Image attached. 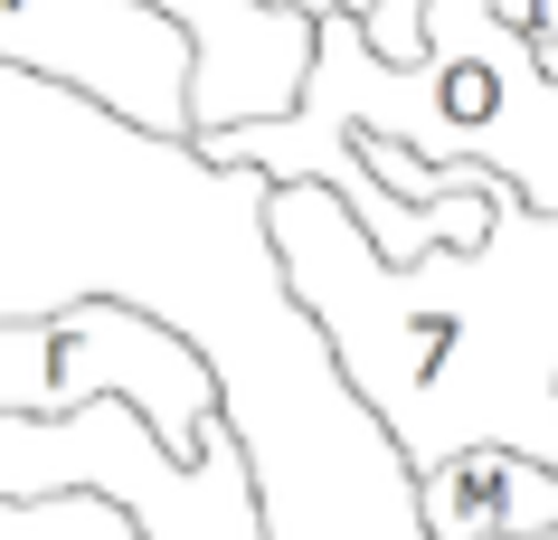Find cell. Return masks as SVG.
<instances>
[{
    "mask_svg": "<svg viewBox=\"0 0 558 540\" xmlns=\"http://www.w3.org/2000/svg\"><path fill=\"white\" fill-rule=\"evenodd\" d=\"M256 218L408 475L454 455H530L558 475V218L511 200L483 247H436L416 266H388L323 180H275Z\"/></svg>",
    "mask_w": 558,
    "mask_h": 540,
    "instance_id": "6da1fadb",
    "label": "cell"
},
{
    "mask_svg": "<svg viewBox=\"0 0 558 540\" xmlns=\"http://www.w3.org/2000/svg\"><path fill=\"white\" fill-rule=\"evenodd\" d=\"M294 123L398 143L416 161H473L521 209L558 218V76L493 0H426V38L408 67H388L351 10H331L313 29Z\"/></svg>",
    "mask_w": 558,
    "mask_h": 540,
    "instance_id": "7a4b0ae2",
    "label": "cell"
},
{
    "mask_svg": "<svg viewBox=\"0 0 558 540\" xmlns=\"http://www.w3.org/2000/svg\"><path fill=\"white\" fill-rule=\"evenodd\" d=\"M95 398H123L171 446V465H208L236 436L228 389L208 380L199 341H180L143 303L0 313V418H76Z\"/></svg>",
    "mask_w": 558,
    "mask_h": 540,
    "instance_id": "3957f363",
    "label": "cell"
},
{
    "mask_svg": "<svg viewBox=\"0 0 558 540\" xmlns=\"http://www.w3.org/2000/svg\"><path fill=\"white\" fill-rule=\"evenodd\" d=\"M95 493L143 540H265L246 446H218L208 465H171L123 398H95L76 418H0V503H58Z\"/></svg>",
    "mask_w": 558,
    "mask_h": 540,
    "instance_id": "277c9868",
    "label": "cell"
},
{
    "mask_svg": "<svg viewBox=\"0 0 558 540\" xmlns=\"http://www.w3.org/2000/svg\"><path fill=\"white\" fill-rule=\"evenodd\" d=\"M0 67L95 95L143 143L190 152V29L151 0H0Z\"/></svg>",
    "mask_w": 558,
    "mask_h": 540,
    "instance_id": "5b68a950",
    "label": "cell"
},
{
    "mask_svg": "<svg viewBox=\"0 0 558 540\" xmlns=\"http://www.w3.org/2000/svg\"><path fill=\"white\" fill-rule=\"evenodd\" d=\"M416 531L426 540H549L558 475L530 455H454L416 475Z\"/></svg>",
    "mask_w": 558,
    "mask_h": 540,
    "instance_id": "8992f818",
    "label": "cell"
},
{
    "mask_svg": "<svg viewBox=\"0 0 558 540\" xmlns=\"http://www.w3.org/2000/svg\"><path fill=\"white\" fill-rule=\"evenodd\" d=\"M360 29H369V48H379L388 67H408V58H416V38H426V0H379ZM539 67L558 76V48H539Z\"/></svg>",
    "mask_w": 558,
    "mask_h": 540,
    "instance_id": "52a82bcc",
    "label": "cell"
},
{
    "mask_svg": "<svg viewBox=\"0 0 558 540\" xmlns=\"http://www.w3.org/2000/svg\"><path fill=\"white\" fill-rule=\"evenodd\" d=\"M256 10H284V20H313V29H323L331 10H351V20H369L379 0H256Z\"/></svg>",
    "mask_w": 558,
    "mask_h": 540,
    "instance_id": "ba28073f",
    "label": "cell"
}]
</instances>
